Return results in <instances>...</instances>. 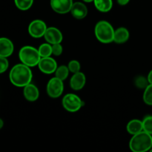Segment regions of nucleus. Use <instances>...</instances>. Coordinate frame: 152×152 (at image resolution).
<instances>
[{"label":"nucleus","mask_w":152,"mask_h":152,"mask_svg":"<svg viewBox=\"0 0 152 152\" xmlns=\"http://www.w3.org/2000/svg\"><path fill=\"white\" fill-rule=\"evenodd\" d=\"M69 68L68 67L65 66V65H61V66L58 67L57 69L55 71V75L57 78L60 79L62 81L66 80L69 74Z\"/></svg>","instance_id":"6ab92c4d"},{"label":"nucleus","mask_w":152,"mask_h":152,"mask_svg":"<svg viewBox=\"0 0 152 152\" xmlns=\"http://www.w3.org/2000/svg\"><path fill=\"white\" fill-rule=\"evenodd\" d=\"M9 66L8 60L7 59V57L4 56H0V73L3 74L4 71H7Z\"/></svg>","instance_id":"393cba45"},{"label":"nucleus","mask_w":152,"mask_h":152,"mask_svg":"<svg viewBox=\"0 0 152 152\" xmlns=\"http://www.w3.org/2000/svg\"><path fill=\"white\" fill-rule=\"evenodd\" d=\"M47 28L45 22L40 19H35L30 23L28 33L34 38H41L42 37H44Z\"/></svg>","instance_id":"0eeeda50"},{"label":"nucleus","mask_w":152,"mask_h":152,"mask_svg":"<svg viewBox=\"0 0 152 152\" xmlns=\"http://www.w3.org/2000/svg\"><path fill=\"white\" fill-rule=\"evenodd\" d=\"M143 100L146 105H152V84L148 85L144 91Z\"/></svg>","instance_id":"4be33fe9"},{"label":"nucleus","mask_w":152,"mask_h":152,"mask_svg":"<svg viewBox=\"0 0 152 152\" xmlns=\"http://www.w3.org/2000/svg\"><path fill=\"white\" fill-rule=\"evenodd\" d=\"M16 7L21 10H28L32 6L34 0H14Z\"/></svg>","instance_id":"aec40b11"},{"label":"nucleus","mask_w":152,"mask_h":152,"mask_svg":"<svg viewBox=\"0 0 152 152\" xmlns=\"http://www.w3.org/2000/svg\"><path fill=\"white\" fill-rule=\"evenodd\" d=\"M130 0H117V2L120 5H126Z\"/></svg>","instance_id":"bb28decb"},{"label":"nucleus","mask_w":152,"mask_h":152,"mask_svg":"<svg viewBox=\"0 0 152 152\" xmlns=\"http://www.w3.org/2000/svg\"><path fill=\"white\" fill-rule=\"evenodd\" d=\"M148 80L149 82V84H152V70L149 72L148 75Z\"/></svg>","instance_id":"cd10ccee"},{"label":"nucleus","mask_w":152,"mask_h":152,"mask_svg":"<svg viewBox=\"0 0 152 152\" xmlns=\"http://www.w3.org/2000/svg\"><path fill=\"white\" fill-rule=\"evenodd\" d=\"M151 152H152V148H151Z\"/></svg>","instance_id":"7c9ffc66"},{"label":"nucleus","mask_w":152,"mask_h":152,"mask_svg":"<svg viewBox=\"0 0 152 152\" xmlns=\"http://www.w3.org/2000/svg\"><path fill=\"white\" fill-rule=\"evenodd\" d=\"M68 68H69L70 72L73 73V74L79 72V71H80V68H81L80 62L77 60H71V62L68 63Z\"/></svg>","instance_id":"b1692460"},{"label":"nucleus","mask_w":152,"mask_h":152,"mask_svg":"<svg viewBox=\"0 0 152 152\" xmlns=\"http://www.w3.org/2000/svg\"><path fill=\"white\" fill-rule=\"evenodd\" d=\"M62 106L68 112H77L84 105V102L81 100L77 95L68 94L63 97L62 101Z\"/></svg>","instance_id":"39448f33"},{"label":"nucleus","mask_w":152,"mask_h":152,"mask_svg":"<svg viewBox=\"0 0 152 152\" xmlns=\"http://www.w3.org/2000/svg\"><path fill=\"white\" fill-rule=\"evenodd\" d=\"M73 4V0H50L51 8L53 11L59 14L71 12Z\"/></svg>","instance_id":"6e6552de"},{"label":"nucleus","mask_w":152,"mask_h":152,"mask_svg":"<svg viewBox=\"0 0 152 152\" xmlns=\"http://www.w3.org/2000/svg\"><path fill=\"white\" fill-rule=\"evenodd\" d=\"M129 39V31H128L127 28L121 27V28H119L117 30H115L114 42H115L116 43L123 44V43L126 42Z\"/></svg>","instance_id":"2eb2a0df"},{"label":"nucleus","mask_w":152,"mask_h":152,"mask_svg":"<svg viewBox=\"0 0 152 152\" xmlns=\"http://www.w3.org/2000/svg\"><path fill=\"white\" fill-rule=\"evenodd\" d=\"M13 44L9 39L4 37L0 39V56L8 57L13 53Z\"/></svg>","instance_id":"ddd939ff"},{"label":"nucleus","mask_w":152,"mask_h":152,"mask_svg":"<svg viewBox=\"0 0 152 152\" xmlns=\"http://www.w3.org/2000/svg\"><path fill=\"white\" fill-rule=\"evenodd\" d=\"M39 52L41 57H48L53 54L52 45L50 43H43L39 48Z\"/></svg>","instance_id":"a211bd4d"},{"label":"nucleus","mask_w":152,"mask_h":152,"mask_svg":"<svg viewBox=\"0 0 152 152\" xmlns=\"http://www.w3.org/2000/svg\"><path fill=\"white\" fill-rule=\"evenodd\" d=\"M19 56L22 63L29 67H34L36 65H38L42 58L39 50L30 45L22 47L19 50Z\"/></svg>","instance_id":"20e7f679"},{"label":"nucleus","mask_w":152,"mask_h":152,"mask_svg":"<svg viewBox=\"0 0 152 152\" xmlns=\"http://www.w3.org/2000/svg\"><path fill=\"white\" fill-rule=\"evenodd\" d=\"M45 39L50 44H58L62 41V34L58 28L55 27H49L47 28L44 35Z\"/></svg>","instance_id":"9d476101"},{"label":"nucleus","mask_w":152,"mask_h":152,"mask_svg":"<svg viewBox=\"0 0 152 152\" xmlns=\"http://www.w3.org/2000/svg\"><path fill=\"white\" fill-rule=\"evenodd\" d=\"M39 69L46 74H51L57 69V63L53 58L42 57L38 64Z\"/></svg>","instance_id":"1a4fd4ad"},{"label":"nucleus","mask_w":152,"mask_h":152,"mask_svg":"<svg viewBox=\"0 0 152 152\" xmlns=\"http://www.w3.org/2000/svg\"><path fill=\"white\" fill-rule=\"evenodd\" d=\"M3 125H4V123H3V120L1 119L0 120V129H2Z\"/></svg>","instance_id":"c85d7f7f"},{"label":"nucleus","mask_w":152,"mask_h":152,"mask_svg":"<svg viewBox=\"0 0 152 152\" xmlns=\"http://www.w3.org/2000/svg\"><path fill=\"white\" fill-rule=\"evenodd\" d=\"M32 77V71L30 67L23 63L14 65L9 74L10 83L16 87H25L30 84Z\"/></svg>","instance_id":"f257e3e1"},{"label":"nucleus","mask_w":152,"mask_h":152,"mask_svg":"<svg viewBox=\"0 0 152 152\" xmlns=\"http://www.w3.org/2000/svg\"><path fill=\"white\" fill-rule=\"evenodd\" d=\"M86 78L85 74L79 71V72L74 74V75L71 77V80H70V86L73 90L80 91L86 85Z\"/></svg>","instance_id":"9b49d317"},{"label":"nucleus","mask_w":152,"mask_h":152,"mask_svg":"<svg viewBox=\"0 0 152 152\" xmlns=\"http://www.w3.org/2000/svg\"><path fill=\"white\" fill-rule=\"evenodd\" d=\"M95 36L98 41L102 43H111L114 39V31L112 25L107 21H99L94 28Z\"/></svg>","instance_id":"7ed1b4c3"},{"label":"nucleus","mask_w":152,"mask_h":152,"mask_svg":"<svg viewBox=\"0 0 152 152\" xmlns=\"http://www.w3.org/2000/svg\"><path fill=\"white\" fill-rule=\"evenodd\" d=\"M71 15L77 19H83L86 17L88 14V8L83 3L77 1L73 4L71 10Z\"/></svg>","instance_id":"f8f14e48"},{"label":"nucleus","mask_w":152,"mask_h":152,"mask_svg":"<svg viewBox=\"0 0 152 152\" xmlns=\"http://www.w3.org/2000/svg\"><path fill=\"white\" fill-rule=\"evenodd\" d=\"M148 78L142 77V76H137L134 80V85L137 88L140 89H145L148 86Z\"/></svg>","instance_id":"412c9836"},{"label":"nucleus","mask_w":152,"mask_h":152,"mask_svg":"<svg viewBox=\"0 0 152 152\" xmlns=\"http://www.w3.org/2000/svg\"><path fill=\"white\" fill-rule=\"evenodd\" d=\"M129 148L134 152H145L152 148V136L145 131L133 135L129 142Z\"/></svg>","instance_id":"f03ea898"},{"label":"nucleus","mask_w":152,"mask_h":152,"mask_svg":"<svg viewBox=\"0 0 152 152\" xmlns=\"http://www.w3.org/2000/svg\"><path fill=\"white\" fill-rule=\"evenodd\" d=\"M64 91L63 81L56 77L51 78L47 85V93L50 97L58 98L62 95Z\"/></svg>","instance_id":"423d86ee"},{"label":"nucleus","mask_w":152,"mask_h":152,"mask_svg":"<svg viewBox=\"0 0 152 152\" xmlns=\"http://www.w3.org/2000/svg\"><path fill=\"white\" fill-rule=\"evenodd\" d=\"M94 2L95 7L102 13L110 11L113 7L112 0H94Z\"/></svg>","instance_id":"f3484780"},{"label":"nucleus","mask_w":152,"mask_h":152,"mask_svg":"<svg viewBox=\"0 0 152 152\" xmlns=\"http://www.w3.org/2000/svg\"><path fill=\"white\" fill-rule=\"evenodd\" d=\"M143 131L152 135V116H146L142 120Z\"/></svg>","instance_id":"5701e85b"},{"label":"nucleus","mask_w":152,"mask_h":152,"mask_svg":"<svg viewBox=\"0 0 152 152\" xmlns=\"http://www.w3.org/2000/svg\"><path fill=\"white\" fill-rule=\"evenodd\" d=\"M62 50H63V48L60 43L52 45V51H53V54L54 56H60L62 53Z\"/></svg>","instance_id":"a878e982"},{"label":"nucleus","mask_w":152,"mask_h":152,"mask_svg":"<svg viewBox=\"0 0 152 152\" xmlns=\"http://www.w3.org/2000/svg\"><path fill=\"white\" fill-rule=\"evenodd\" d=\"M85 2H91V1H94V0H83Z\"/></svg>","instance_id":"c756f323"},{"label":"nucleus","mask_w":152,"mask_h":152,"mask_svg":"<svg viewBox=\"0 0 152 152\" xmlns=\"http://www.w3.org/2000/svg\"><path fill=\"white\" fill-rule=\"evenodd\" d=\"M23 94L27 100L30 101V102H34L39 98V91L37 86L30 83L24 87Z\"/></svg>","instance_id":"4468645a"},{"label":"nucleus","mask_w":152,"mask_h":152,"mask_svg":"<svg viewBox=\"0 0 152 152\" xmlns=\"http://www.w3.org/2000/svg\"><path fill=\"white\" fill-rule=\"evenodd\" d=\"M128 132L132 135H135L143 131V125L142 121L139 120H132L127 125Z\"/></svg>","instance_id":"dca6fc26"}]
</instances>
